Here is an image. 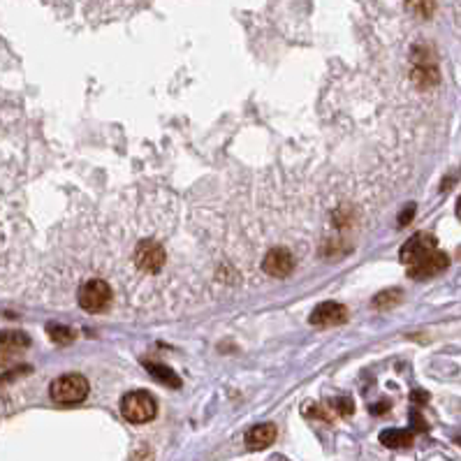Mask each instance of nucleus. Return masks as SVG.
<instances>
[{"instance_id":"obj_1","label":"nucleus","mask_w":461,"mask_h":461,"mask_svg":"<svg viewBox=\"0 0 461 461\" xmlns=\"http://www.w3.org/2000/svg\"><path fill=\"white\" fill-rule=\"evenodd\" d=\"M156 413H158V404L153 394H149L147 390L128 392L121 399V415L130 424H147L156 417Z\"/></svg>"},{"instance_id":"obj_2","label":"nucleus","mask_w":461,"mask_h":461,"mask_svg":"<svg viewBox=\"0 0 461 461\" xmlns=\"http://www.w3.org/2000/svg\"><path fill=\"white\" fill-rule=\"evenodd\" d=\"M49 394L56 404H63V406L79 404V401H84L88 394V380L79 373H65L51 383Z\"/></svg>"},{"instance_id":"obj_3","label":"nucleus","mask_w":461,"mask_h":461,"mask_svg":"<svg viewBox=\"0 0 461 461\" xmlns=\"http://www.w3.org/2000/svg\"><path fill=\"white\" fill-rule=\"evenodd\" d=\"M79 306L88 313H102L104 308L111 304V288L107 281L102 279H91L79 288Z\"/></svg>"},{"instance_id":"obj_4","label":"nucleus","mask_w":461,"mask_h":461,"mask_svg":"<svg viewBox=\"0 0 461 461\" xmlns=\"http://www.w3.org/2000/svg\"><path fill=\"white\" fill-rule=\"evenodd\" d=\"M436 246H438V241H436V236H433V234L417 232L415 236H411V239H408L404 246H401L399 260L404 262V265L413 267V265H417L420 260H424L429 253H433Z\"/></svg>"},{"instance_id":"obj_5","label":"nucleus","mask_w":461,"mask_h":461,"mask_svg":"<svg viewBox=\"0 0 461 461\" xmlns=\"http://www.w3.org/2000/svg\"><path fill=\"white\" fill-rule=\"evenodd\" d=\"M133 258H135V265L140 267L142 272L158 274L164 267V260H167V255H164V248L158 241L144 239V241L137 243Z\"/></svg>"},{"instance_id":"obj_6","label":"nucleus","mask_w":461,"mask_h":461,"mask_svg":"<svg viewBox=\"0 0 461 461\" xmlns=\"http://www.w3.org/2000/svg\"><path fill=\"white\" fill-rule=\"evenodd\" d=\"M447 267H450L447 253H443V250H433V253L426 255L424 260H420L417 265L408 267V276L415 281H426V279H431V276L445 272Z\"/></svg>"},{"instance_id":"obj_7","label":"nucleus","mask_w":461,"mask_h":461,"mask_svg":"<svg viewBox=\"0 0 461 461\" xmlns=\"http://www.w3.org/2000/svg\"><path fill=\"white\" fill-rule=\"evenodd\" d=\"M262 269H265V274L274 276V279H285V276L292 274L294 258L290 255V250H285V248H272L265 255Z\"/></svg>"},{"instance_id":"obj_8","label":"nucleus","mask_w":461,"mask_h":461,"mask_svg":"<svg viewBox=\"0 0 461 461\" xmlns=\"http://www.w3.org/2000/svg\"><path fill=\"white\" fill-rule=\"evenodd\" d=\"M348 320V308L339 301H322L311 313V325L315 327H332Z\"/></svg>"},{"instance_id":"obj_9","label":"nucleus","mask_w":461,"mask_h":461,"mask_svg":"<svg viewBox=\"0 0 461 461\" xmlns=\"http://www.w3.org/2000/svg\"><path fill=\"white\" fill-rule=\"evenodd\" d=\"M438 68L436 63L431 61V58H417V63H415L413 68V82L417 84L420 88H431L438 84Z\"/></svg>"},{"instance_id":"obj_10","label":"nucleus","mask_w":461,"mask_h":461,"mask_svg":"<svg viewBox=\"0 0 461 461\" xmlns=\"http://www.w3.org/2000/svg\"><path fill=\"white\" fill-rule=\"evenodd\" d=\"M276 440V426L274 424H255L246 433V447L248 450H265Z\"/></svg>"},{"instance_id":"obj_11","label":"nucleus","mask_w":461,"mask_h":461,"mask_svg":"<svg viewBox=\"0 0 461 461\" xmlns=\"http://www.w3.org/2000/svg\"><path fill=\"white\" fill-rule=\"evenodd\" d=\"M415 440V433L411 429H385L380 433V443L392 450H401V447H411Z\"/></svg>"},{"instance_id":"obj_12","label":"nucleus","mask_w":461,"mask_h":461,"mask_svg":"<svg viewBox=\"0 0 461 461\" xmlns=\"http://www.w3.org/2000/svg\"><path fill=\"white\" fill-rule=\"evenodd\" d=\"M147 371L153 375L158 383H164V385H169V387H181V378H179V375H176L169 366L151 361V364H147Z\"/></svg>"},{"instance_id":"obj_13","label":"nucleus","mask_w":461,"mask_h":461,"mask_svg":"<svg viewBox=\"0 0 461 461\" xmlns=\"http://www.w3.org/2000/svg\"><path fill=\"white\" fill-rule=\"evenodd\" d=\"M49 339L54 341V344H61V346H68L72 341L77 339V332L65 325H49Z\"/></svg>"},{"instance_id":"obj_14","label":"nucleus","mask_w":461,"mask_h":461,"mask_svg":"<svg viewBox=\"0 0 461 461\" xmlns=\"http://www.w3.org/2000/svg\"><path fill=\"white\" fill-rule=\"evenodd\" d=\"M401 301V290H385V292L375 294L373 306L380 308V311H390Z\"/></svg>"},{"instance_id":"obj_15","label":"nucleus","mask_w":461,"mask_h":461,"mask_svg":"<svg viewBox=\"0 0 461 461\" xmlns=\"http://www.w3.org/2000/svg\"><path fill=\"white\" fill-rule=\"evenodd\" d=\"M0 344L8 348H26L30 346V339L23 332H0Z\"/></svg>"},{"instance_id":"obj_16","label":"nucleus","mask_w":461,"mask_h":461,"mask_svg":"<svg viewBox=\"0 0 461 461\" xmlns=\"http://www.w3.org/2000/svg\"><path fill=\"white\" fill-rule=\"evenodd\" d=\"M332 408H334V411H337L339 415H350V413H352V399H348V397L334 399V401H332Z\"/></svg>"},{"instance_id":"obj_17","label":"nucleus","mask_w":461,"mask_h":461,"mask_svg":"<svg viewBox=\"0 0 461 461\" xmlns=\"http://www.w3.org/2000/svg\"><path fill=\"white\" fill-rule=\"evenodd\" d=\"M408 8H411V10H417V12H422V19H429L436 5H433V3H413V5H408Z\"/></svg>"},{"instance_id":"obj_18","label":"nucleus","mask_w":461,"mask_h":461,"mask_svg":"<svg viewBox=\"0 0 461 461\" xmlns=\"http://www.w3.org/2000/svg\"><path fill=\"white\" fill-rule=\"evenodd\" d=\"M413 216H415V204H408V207L404 209V214L399 216V227H406L408 223H411Z\"/></svg>"},{"instance_id":"obj_19","label":"nucleus","mask_w":461,"mask_h":461,"mask_svg":"<svg viewBox=\"0 0 461 461\" xmlns=\"http://www.w3.org/2000/svg\"><path fill=\"white\" fill-rule=\"evenodd\" d=\"M411 420H413V422H415V429H420V431H426V424H424V420L420 417L417 413H413V415H411Z\"/></svg>"},{"instance_id":"obj_20","label":"nucleus","mask_w":461,"mask_h":461,"mask_svg":"<svg viewBox=\"0 0 461 461\" xmlns=\"http://www.w3.org/2000/svg\"><path fill=\"white\" fill-rule=\"evenodd\" d=\"M411 399H413V401H426V399H429V394H424V392H413V394H411Z\"/></svg>"},{"instance_id":"obj_21","label":"nucleus","mask_w":461,"mask_h":461,"mask_svg":"<svg viewBox=\"0 0 461 461\" xmlns=\"http://www.w3.org/2000/svg\"><path fill=\"white\" fill-rule=\"evenodd\" d=\"M457 218L461 220V195H459V200H457Z\"/></svg>"},{"instance_id":"obj_22","label":"nucleus","mask_w":461,"mask_h":461,"mask_svg":"<svg viewBox=\"0 0 461 461\" xmlns=\"http://www.w3.org/2000/svg\"><path fill=\"white\" fill-rule=\"evenodd\" d=\"M457 258L461 260V246H459V250H457Z\"/></svg>"}]
</instances>
